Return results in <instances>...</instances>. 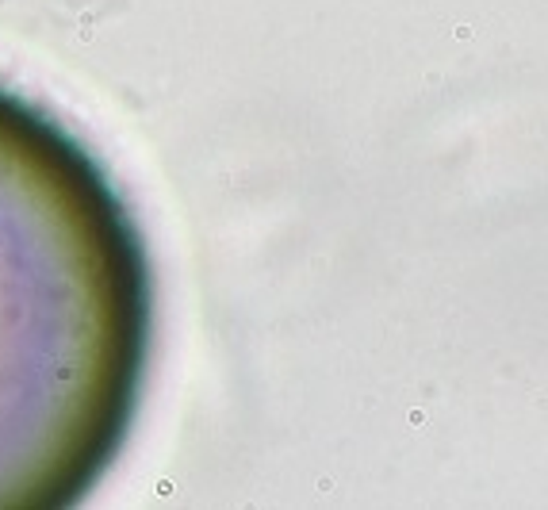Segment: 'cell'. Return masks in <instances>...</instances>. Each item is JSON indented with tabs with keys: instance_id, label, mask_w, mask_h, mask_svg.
<instances>
[{
	"instance_id": "6da1fadb",
	"label": "cell",
	"mask_w": 548,
	"mask_h": 510,
	"mask_svg": "<svg viewBox=\"0 0 548 510\" xmlns=\"http://www.w3.org/2000/svg\"><path fill=\"white\" fill-rule=\"evenodd\" d=\"M154 291L142 230L88 146L0 88V510H69L127 441Z\"/></svg>"
}]
</instances>
